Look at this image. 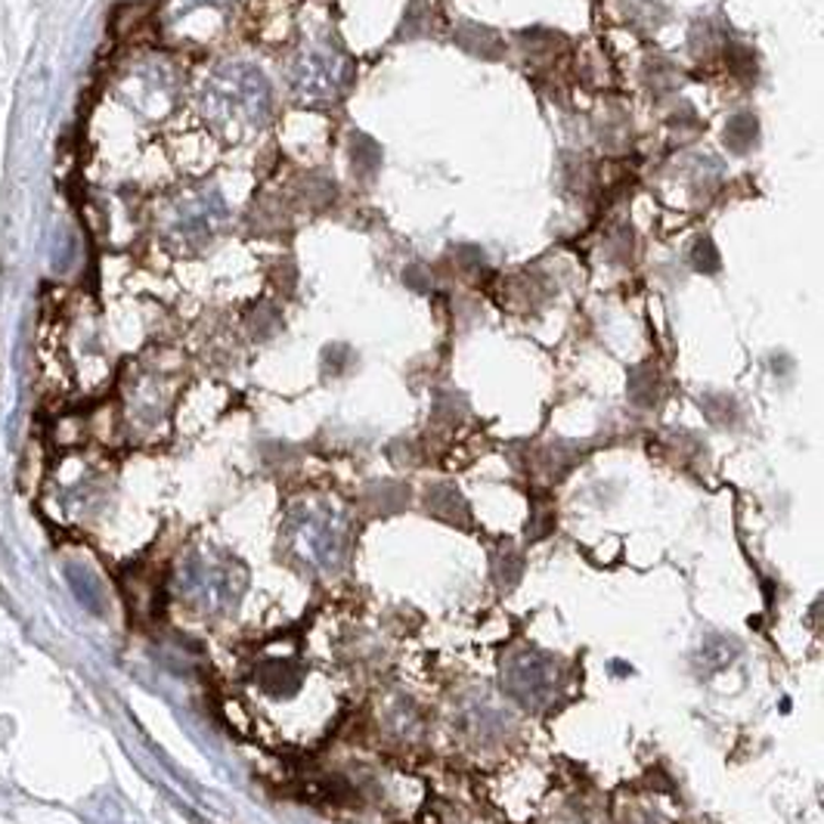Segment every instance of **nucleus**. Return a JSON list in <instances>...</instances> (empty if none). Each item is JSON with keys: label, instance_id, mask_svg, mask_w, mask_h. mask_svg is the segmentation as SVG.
I'll use <instances>...</instances> for the list:
<instances>
[{"label": "nucleus", "instance_id": "nucleus-1", "mask_svg": "<svg viewBox=\"0 0 824 824\" xmlns=\"http://www.w3.org/2000/svg\"><path fill=\"white\" fill-rule=\"evenodd\" d=\"M274 109L267 74L248 62H230L205 88V112L230 128H260Z\"/></svg>", "mask_w": 824, "mask_h": 824}, {"label": "nucleus", "instance_id": "nucleus-2", "mask_svg": "<svg viewBox=\"0 0 824 824\" xmlns=\"http://www.w3.org/2000/svg\"><path fill=\"white\" fill-rule=\"evenodd\" d=\"M348 84V62L335 50H304L289 69V88L301 103H332Z\"/></svg>", "mask_w": 824, "mask_h": 824}, {"label": "nucleus", "instance_id": "nucleus-3", "mask_svg": "<svg viewBox=\"0 0 824 824\" xmlns=\"http://www.w3.org/2000/svg\"><path fill=\"white\" fill-rule=\"evenodd\" d=\"M220 223H223V205L211 193V196H202L199 202L193 205L177 227H181V236H186L189 242H205V239H211L218 233Z\"/></svg>", "mask_w": 824, "mask_h": 824}, {"label": "nucleus", "instance_id": "nucleus-4", "mask_svg": "<svg viewBox=\"0 0 824 824\" xmlns=\"http://www.w3.org/2000/svg\"><path fill=\"white\" fill-rule=\"evenodd\" d=\"M72 587H74V592L81 595V602H84V605L96 607V605H93V602H96V595H93V589L88 587V580H84L81 573H74V577H72Z\"/></svg>", "mask_w": 824, "mask_h": 824}]
</instances>
